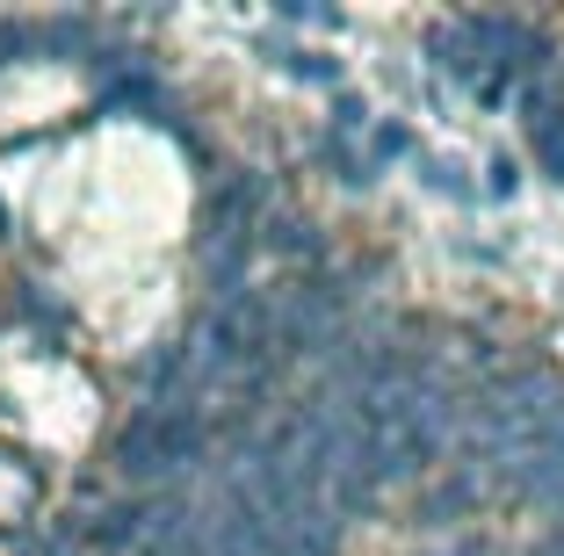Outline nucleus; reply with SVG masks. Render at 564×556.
Masks as SVG:
<instances>
[{
  "mask_svg": "<svg viewBox=\"0 0 564 556\" xmlns=\"http://www.w3.org/2000/svg\"><path fill=\"white\" fill-rule=\"evenodd\" d=\"M535 145H543V160H550V174L564 181V131H535Z\"/></svg>",
  "mask_w": 564,
  "mask_h": 556,
  "instance_id": "obj_1",
  "label": "nucleus"
}]
</instances>
